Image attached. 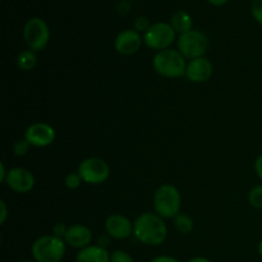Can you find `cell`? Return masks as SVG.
Returning a JSON list of instances; mask_svg holds the SVG:
<instances>
[{
    "label": "cell",
    "mask_w": 262,
    "mask_h": 262,
    "mask_svg": "<svg viewBox=\"0 0 262 262\" xmlns=\"http://www.w3.org/2000/svg\"><path fill=\"white\" fill-rule=\"evenodd\" d=\"M143 42L142 36L140 32L136 30H124L122 32L118 33L115 37L114 46L115 50L120 54V55H133L140 50L141 45Z\"/></svg>",
    "instance_id": "obj_13"
},
{
    "label": "cell",
    "mask_w": 262,
    "mask_h": 262,
    "mask_svg": "<svg viewBox=\"0 0 262 262\" xmlns=\"http://www.w3.org/2000/svg\"><path fill=\"white\" fill-rule=\"evenodd\" d=\"M76 262H110V253L106 248L94 245L79 250Z\"/></svg>",
    "instance_id": "obj_15"
},
{
    "label": "cell",
    "mask_w": 262,
    "mask_h": 262,
    "mask_svg": "<svg viewBox=\"0 0 262 262\" xmlns=\"http://www.w3.org/2000/svg\"><path fill=\"white\" fill-rule=\"evenodd\" d=\"M25 140L35 147H46L55 140V129L48 123H33L26 129Z\"/></svg>",
    "instance_id": "obj_9"
},
{
    "label": "cell",
    "mask_w": 262,
    "mask_h": 262,
    "mask_svg": "<svg viewBox=\"0 0 262 262\" xmlns=\"http://www.w3.org/2000/svg\"><path fill=\"white\" fill-rule=\"evenodd\" d=\"M110 235H102V237H99V241H97V246H100V247H104L106 248L107 246H109L110 243Z\"/></svg>",
    "instance_id": "obj_30"
},
{
    "label": "cell",
    "mask_w": 262,
    "mask_h": 262,
    "mask_svg": "<svg viewBox=\"0 0 262 262\" xmlns=\"http://www.w3.org/2000/svg\"><path fill=\"white\" fill-rule=\"evenodd\" d=\"M30 146L31 145L26 140L17 141L14 143V146H13V151H14V154L17 156H25L28 152V150H30Z\"/></svg>",
    "instance_id": "obj_23"
},
{
    "label": "cell",
    "mask_w": 262,
    "mask_h": 262,
    "mask_svg": "<svg viewBox=\"0 0 262 262\" xmlns=\"http://www.w3.org/2000/svg\"><path fill=\"white\" fill-rule=\"evenodd\" d=\"M258 255H260L262 258V241L260 242V245H258Z\"/></svg>",
    "instance_id": "obj_34"
},
{
    "label": "cell",
    "mask_w": 262,
    "mask_h": 262,
    "mask_svg": "<svg viewBox=\"0 0 262 262\" xmlns=\"http://www.w3.org/2000/svg\"><path fill=\"white\" fill-rule=\"evenodd\" d=\"M37 64V56H36L35 51L30 50H22L17 56V67L20 71H32Z\"/></svg>",
    "instance_id": "obj_17"
},
{
    "label": "cell",
    "mask_w": 262,
    "mask_h": 262,
    "mask_svg": "<svg viewBox=\"0 0 262 262\" xmlns=\"http://www.w3.org/2000/svg\"><path fill=\"white\" fill-rule=\"evenodd\" d=\"M181 192L173 184H161L154 193L155 214L163 219H174L181 212Z\"/></svg>",
    "instance_id": "obj_3"
},
{
    "label": "cell",
    "mask_w": 262,
    "mask_h": 262,
    "mask_svg": "<svg viewBox=\"0 0 262 262\" xmlns=\"http://www.w3.org/2000/svg\"><path fill=\"white\" fill-rule=\"evenodd\" d=\"M64 242L73 248H86L91 246L92 242V232L89 227L83 224H74L68 227L66 235H64Z\"/></svg>",
    "instance_id": "obj_14"
},
{
    "label": "cell",
    "mask_w": 262,
    "mask_h": 262,
    "mask_svg": "<svg viewBox=\"0 0 262 262\" xmlns=\"http://www.w3.org/2000/svg\"><path fill=\"white\" fill-rule=\"evenodd\" d=\"M174 227L182 234H189L194 228V222L189 215L184 214V212H179L176 217H174Z\"/></svg>",
    "instance_id": "obj_18"
},
{
    "label": "cell",
    "mask_w": 262,
    "mask_h": 262,
    "mask_svg": "<svg viewBox=\"0 0 262 262\" xmlns=\"http://www.w3.org/2000/svg\"><path fill=\"white\" fill-rule=\"evenodd\" d=\"M31 253L36 262H60L66 255V242L53 234L42 235L33 242Z\"/></svg>",
    "instance_id": "obj_4"
},
{
    "label": "cell",
    "mask_w": 262,
    "mask_h": 262,
    "mask_svg": "<svg viewBox=\"0 0 262 262\" xmlns=\"http://www.w3.org/2000/svg\"><path fill=\"white\" fill-rule=\"evenodd\" d=\"M151 26L152 25H151L150 20H148L146 17H138L135 22V28L137 32H143V33L147 32V30L151 27Z\"/></svg>",
    "instance_id": "obj_24"
},
{
    "label": "cell",
    "mask_w": 262,
    "mask_h": 262,
    "mask_svg": "<svg viewBox=\"0 0 262 262\" xmlns=\"http://www.w3.org/2000/svg\"><path fill=\"white\" fill-rule=\"evenodd\" d=\"M187 262H211V261L207 260V258L205 257H194V258H191V260Z\"/></svg>",
    "instance_id": "obj_33"
},
{
    "label": "cell",
    "mask_w": 262,
    "mask_h": 262,
    "mask_svg": "<svg viewBox=\"0 0 262 262\" xmlns=\"http://www.w3.org/2000/svg\"><path fill=\"white\" fill-rule=\"evenodd\" d=\"M82 178L81 176L78 174V171H76V173H69L68 176L66 177V179H64V183H66L67 188L69 189H77L79 188V186L82 184Z\"/></svg>",
    "instance_id": "obj_20"
},
{
    "label": "cell",
    "mask_w": 262,
    "mask_h": 262,
    "mask_svg": "<svg viewBox=\"0 0 262 262\" xmlns=\"http://www.w3.org/2000/svg\"><path fill=\"white\" fill-rule=\"evenodd\" d=\"M110 262H135V260L125 251L117 250L110 253Z\"/></svg>",
    "instance_id": "obj_21"
},
{
    "label": "cell",
    "mask_w": 262,
    "mask_h": 262,
    "mask_svg": "<svg viewBox=\"0 0 262 262\" xmlns=\"http://www.w3.org/2000/svg\"><path fill=\"white\" fill-rule=\"evenodd\" d=\"M7 176H8V171L7 169H5L4 163H0V182H5Z\"/></svg>",
    "instance_id": "obj_31"
},
{
    "label": "cell",
    "mask_w": 262,
    "mask_h": 262,
    "mask_svg": "<svg viewBox=\"0 0 262 262\" xmlns=\"http://www.w3.org/2000/svg\"><path fill=\"white\" fill-rule=\"evenodd\" d=\"M23 37L28 49L32 51H41L48 46L50 40V30L48 23L41 18H31L23 28Z\"/></svg>",
    "instance_id": "obj_6"
},
{
    "label": "cell",
    "mask_w": 262,
    "mask_h": 262,
    "mask_svg": "<svg viewBox=\"0 0 262 262\" xmlns=\"http://www.w3.org/2000/svg\"><path fill=\"white\" fill-rule=\"evenodd\" d=\"M129 9H130V5L127 0H122V2L119 3V5H118V12H119L122 15L127 14V13L129 12Z\"/></svg>",
    "instance_id": "obj_26"
},
{
    "label": "cell",
    "mask_w": 262,
    "mask_h": 262,
    "mask_svg": "<svg viewBox=\"0 0 262 262\" xmlns=\"http://www.w3.org/2000/svg\"><path fill=\"white\" fill-rule=\"evenodd\" d=\"M176 31L170 23L156 22L143 33V42L152 50H165L170 49V45L176 40Z\"/></svg>",
    "instance_id": "obj_7"
},
{
    "label": "cell",
    "mask_w": 262,
    "mask_h": 262,
    "mask_svg": "<svg viewBox=\"0 0 262 262\" xmlns=\"http://www.w3.org/2000/svg\"><path fill=\"white\" fill-rule=\"evenodd\" d=\"M5 183L17 193H27L35 186V177L28 169L12 168L8 170Z\"/></svg>",
    "instance_id": "obj_10"
},
{
    "label": "cell",
    "mask_w": 262,
    "mask_h": 262,
    "mask_svg": "<svg viewBox=\"0 0 262 262\" xmlns=\"http://www.w3.org/2000/svg\"><path fill=\"white\" fill-rule=\"evenodd\" d=\"M209 49V38L202 31L191 30L178 38V50L186 59L202 58Z\"/></svg>",
    "instance_id": "obj_5"
},
{
    "label": "cell",
    "mask_w": 262,
    "mask_h": 262,
    "mask_svg": "<svg viewBox=\"0 0 262 262\" xmlns=\"http://www.w3.org/2000/svg\"><path fill=\"white\" fill-rule=\"evenodd\" d=\"M251 12L256 22L262 25V0H252L251 4Z\"/></svg>",
    "instance_id": "obj_22"
},
{
    "label": "cell",
    "mask_w": 262,
    "mask_h": 262,
    "mask_svg": "<svg viewBox=\"0 0 262 262\" xmlns=\"http://www.w3.org/2000/svg\"><path fill=\"white\" fill-rule=\"evenodd\" d=\"M133 235L143 245L159 246L166 239L168 228L163 217L158 214L145 212L133 223Z\"/></svg>",
    "instance_id": "obj_1"
},
{
    "label": "cell",
    "mask_w": 262,
    "mask_h": 262,
    "mask_svg": "<svg viewBox=\"0 0 262 262\" xmlns=\"http://www.w3.org/2000/svg\"><path fill=\"white\" fill-rule=\"evenodd\" d=\"M152 66L156 73L165 78H179L186 76V58L179 50L165 49L158 51L152 59Z\"/></svg>",
    "instance_id": "obj_2"
},
{
    "label": "cell",
    "mask_w": 262,
    "mask_h": 262,
    "mask_svg": "<svg viewBox=\"0 0 262 262\" xmlns=\"http://www.w3.org/2000/svg\"><path fill=\"white\" fill-rule=\"evenodd\" d=\"M78 174L87 184H101L107 181L110 176V166L101 158H87L78 165Z\"/></svg>",
    "instance_id": "obj_8"
},
{
    "label": "cell",
    "mask_w": 262,
    "mask_h": 262,
    "mask_svg": "<svg viewBox=\"0 0 262 262\" xmlns=\"http://www.w3.org/2000/svg\"><path fill=\"white\" fill-rule=\"evenodd\" d=\"M105 230L113 239H127L133 234V224L122 214H113L105 222Z\"/></svg>",
    "instance_id": "obj_11"
},
{
    "label": "cell",
    "mask_w": 262,
    "mask_h": 262,
    "mask_svg": "<svg viewBox=\"0 0 262 262\" xmlns=\"http://www.w3.org/2000/svg\"><path fill=\"white\" fill-rule=\"evenodd\" d=\"M255 171H256V174H257L258 178L262 181V155H260L257 159H256Z\"/></svg>",
    "instance_id": "obj_28"
},
{
    "label": "cell",
    "mask_w": 262,
    "mask_h": 262,
    "mask_svg": "<svg viewBox=\"0 0 262 262\" xmlns=\"http://www.w3.org/2000/svg\"><path fill=\"white\" fill-rule=\"evenodd\" d=\"M207 2H209L210 4L215 5V7H222V5L227 4L228 0H207Z\"/></svg>",
    "instance_id": "obj_32"
},
{
    "label": "cell",
    "mask_w": 262,
    "mask_h": 262,
    "mask_svg": "<svg viewBox=\"0 0 262 262\" xmlns=\"http://www.w3.org/2000/svg\"><path fill=\"white\" fill-rule=\"evenodd\" d=\"M212 72H214L212 63L209 59L202 56V58L192 59L187 63L186 77L193 83H204L211 78Z\"/></svg>",
    "instance_id": "obj_12"
},
{
    "label": "cell",
    "mask_w": 262,
    "mask_h": 262,
    "mask_svg": "<svg viewBox=\"0 0 262 262\" xmlns=\"http://www.w3.org/2000/svg\"><path fill=\"white\" fill-rule=\"evenodd\" d=\"M67 230H68V227L64 223H58V224H55L53 227V235L64 239V235H66Z\"/></svg>",
    "instance_id": "obj_25"
},
{
    "label": "cell",
    "mask_w": 262,
    "mask_h": 262,
    "mask_svg": "<svg viewBox=\"0 0 262 262\" xmlns=\"http://www.w3.org/2000/svg\"><path fill=\"white\" fill-rule=\"evenodd\" d=\"M248 202L255 209H262V184L255 186L248 192Z\"/></svg>",
    "instance_id": "obj_19"
},
{
    "label": "cell",
    "mask_w": 262,
    "mask_h": 262,
    "mask_svg": "<svg viewBox=\"0 0 262 262\" xmlns=\"http://www.w3.org/2000/svg\"><path fill=\"white\" fill-rule=\"evenodd\" d=\"M171 27L174 28V31L178 33H186L188 31L193 30V20H192L191 14L186 10H178V12L174 13L171 15L170 19Z\"/></svg>",
    "instance_id": "obj_16"
},
{
    "label": "cell",
    "mask_w": 262,
    "mask_h": 262,
    "mask_svg": "<svg viewBox=\"0 0 262 262\" xmlns=\"http://www.w3.org/2000/svg\"><path fill=\"white\" fill-rule=\"evenodd\" d=\"M0 209H2V214H0V224H4L5 220L8 217V209H7V204L4 201H0Z\"/></svg>",
    "instance_id": "obj_27"
},
{
    "label": "cell",
    "mask_w": 262,
    "mask_h": 262,
    "mask_svg": "<svg viewBox=\"0 0 262 262\" xmlns=\"http://www.w3.org/2000/svg\"><path fill=\"white\" fill-rule=\"evenodd\" d=\"M23 262H36V261H23Z\"/></svg>",
    "instance_id": "obj_35"
},
{
    "label": "cell",
    "mask_w": 262,
    "mask_h": 262,
    "mask_svg": "<svg viewBox=\"0 0 262 262\" xmlns=\"http://www.w3.org/2000/svg\"><path fill=\"white\" fill-rule=\"evenodd\" d=\"M151 262H179L177 258L171 257V256H158L154 258Z\"/></svg>",
    "instance_id": "obj_29"
}]
</instances>
